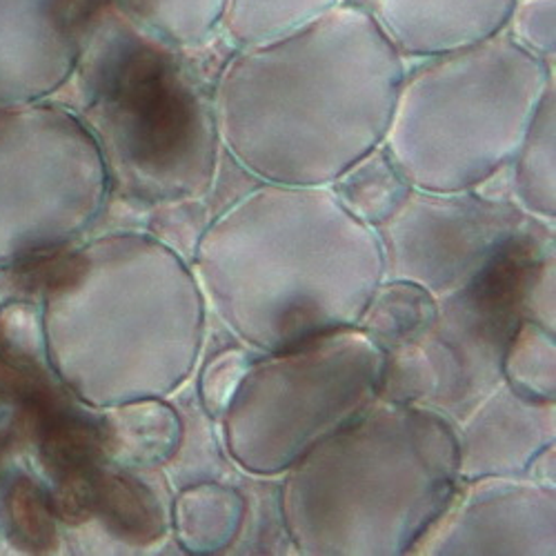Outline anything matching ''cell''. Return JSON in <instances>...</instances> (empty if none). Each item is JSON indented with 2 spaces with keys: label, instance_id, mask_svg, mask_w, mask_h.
I'll list each match as a JSON object with an SVG mask.
<instances>
[{
  "label": "cell",
  "instance_id": "obj_2",
  "mask_svg": "<svg viewBox=\"0 0 556 556\" xmlns=\"http://www.w3.org/2000/svg\"><path fill=\"white\" fill-rule=\"evenodd\" d=\"M192 269L225 330L269 354L354 328L383 281V252L330 185L258 182L214 216Z\"/></svg>",
  "mask_w": 556,
  "mask_h": 556
},
{
  "label": "cell",
  "instance_id": "obj_4",
  "mask_svg": "<svg viewBox=\"0 0 556 556\" xmlns=\"http://www.w3.org/2000/svg\"><path fill=\"white\" fill-rule=\"evenodd\" d=\"M235 50L223 34L176 48L99 0L80 48L94 91L89 134L141 205L210 194L223 150L214 87Z\"/></svg>",
  "mask_w": 556,
  "mask_h": 556
},
{
  "label": "cell",
  "instance_id": "obj_25",
  "mask_svg": "<svg viewBox=\"0 0 556 556\" xmlns=\"http://www.w3.org/2000/svg\"><path fill=\"white\" fill-rule=\"evenodd\" d=\"M521 50L554 70L556 0H515L503 29Z\"/></svg>",
  "mask_w": 556,
  "mask_h": 556
},
{
  "label": "cell",
  "instance_id": "obj_14",
  "mask_svg": "<svg viewBox=\"0 0 556 556\" xmlns=\"http://www.w3.org/2000/svg\"><path fill=\"white\" fill-rule=\"evenodd\" d=\"M110 463L127 456L123 468L165 470L185 437V414L167 399L127 401L118 419L103 416Z\"/></svg>",
  "mask_w": 556,
  "mask_h": 556
},
{
  "label": "cell",
  "instance_id": "obj_27",
  "mask_svg": "<svg viewBox=\"0 0 556 556\" xmlns=\"http://www.w3.org/2000/svg\"><path fill=\"white\" fill-rule=\"evenodd\" d=\"M554 443L543 447L532 460L530 466L526 470V477L528 481H534V483H541V485H556V472H554Z\"/></svg>",
  "mask_w": 556,
  "mask_h": 556
},
{
  "label": "cell",
  "instance_id": "obj_9",
  "mask_svg": "<svg viewBox=\"0 0 556 556\" xmlns=\"http://www.w3.org/2000/svg\"><path fill=\"white\" fill-rule=\"evenodd\" d=\"M412 554L556 556V490L528 479L458 481Z\"/></svg>",
  "mask_w": 556,
  "mask_h": 556
},
{
  "label": "cell",
  "instance_id": "obj_18",
  "mask_svg": "<svg viewBox=\"0 0 556 556\" xmlns=\"http://www.w3.org/2000/svg\"><path fill=\"white\" fill-rule=\"evenodd\" d=\"M343 0H229L220 34L231 48H256L326 16Z\"/></svg>",
  "mask_w": 556,
  "mask_h": 556
},
{
  "label": "cell",
  "instance_id": "obj_6",
  "mask_svg": "<svg viewBox=\"0 0 556 556\" xmlns=\"http://www.w3.org/2000/svg\"><path fill=\"white\" fill-rule=\"evenodd\" d=\"M386 354L356 328L258 354L225 409L220 445L250 477L286 475L381 399Z\"/></svg>",
  "mask_w": 556,
  "mask_h": 556
},
{
  "label": "cell",
  "instance_id": "obj_1",
  "mask_svg": "<svg viewBox=\"0 0 556 556\" xmlns=\"http://www.w3.org/2000/svg\"><path fill=\"white\" fill-rule=\"evenodd\" d=\"M405 61L363 8L235 50L214 105L223 150L263 182L328 188L383 146Z\"/></svg>",
  "mask_w": 556,
  "mask_h": 556
},
{
  "label": "cell",
  "instance_id": "obj_10",
  "mask_svg": "<svg viewBox=\"0 0 556 556\" xmlns=\"http://www.w3.org/2000/svg\"><path fill=\"white\" fill-rule=\"evenodd\" d=\"M556 434L554 401H532L498 383L456 424L458 479H523L530 460Z\"/></svg>",
  "mask_w": 556,
  "mask_h": 556
},
{
  "label": "cell",
  "instance_id": "obj_11",
  "mask_svg": "<svg viewBox=\"0 0 556 556\" xmlns=\"http://www.w3.org/2000/svg\"><path fill=\"white\" fill-rule=\"evenodd\" d=\"M515 0H365L363 10L375 18L399 56L432 59L472 48L507 25Z\"/></svg>",
  "mask_w": 556,
  "mask_h": 556
},
{
  "label": "cell",
  "instance_id": "obj_22",
  "mask_svg": "<svg viewBox=\"0 0 556 556\" xmlns=\"http://www.w3.org/2000/svg\"><path fill=\"white\" fill-rule=\"evenodd\" d=\"M5 521L21 549L42 554L56 547L59 532L52 498L25 477L16 479L8 490Z\"/></svg>",
  "mask_w": 556,
  "mask_h": 556
},
{
  "label": "cell",
  "instance_id": "obj_24",
  "mask_svg": "<svg viewBox=\"0 0 556 556\" xmlns=\"http://www.w3.org/2000/svg\"><path fill=\"white\" fill-rule=\"evenodd\" d=\"M212 220L214 212L207 197L178 199L154 205L148 218V229L156 241L192 265L197 245Z\"/></svg>",
  "mask_w": 556,
  "mask_h": 556
},
{
  "label": "cell",
  "instance_id": "obj_15",
  "mask_svg": "<svg viewBox=\"0 0 556 556\" xmlns=\"http://www.w3.org/2000/svg\"><path fill=\"white\" fill-rule=\"evenodd\" d=\"M513 203L528 216L554 225L556 218V91L554 80L534 112L513 159Z\"/></svg>",
  "mask_w": 556,
  "mask_h": 556
},
{
  "label": "cell",
  "instance_id": "obj_12",
  "mask_svg": "<svg viewBox=\"0 0 556 556\" xmlns=\"http://www.w3.org/2000/svg\"><path fill=\"white\" fill-rule=\"evenodd\" d=\"M99 0H0V36H14L45 85L78 63L83 38Z\"/></svg>",
  "mask_w": 556,
  "mask_h": 556
},
{
  "label": "cell",
  "instance_id": "obj_5",
  "mask_svg": "<svg viewBox=\"0 0 556 556\" xmlns=\"http://www.w3.org/2000/svg\"><path fill=\"white\" fill-rule=\"evenodd\" d=\"M552 80L505 31L409 61L383 148L414 190H475L513 163Z\"/></svg>",
  "mask_w": 556,
  "mask_h": 556
},
{
  "label": "cell",
  "instance_id": "obj_16",
  "mask_svg": "<svg viewBox=\"0 0 556 556\" xmlns=\"http://www.w3.org/2000/svg\"><path fill=\"white\" fill-rule=\"evenodd\" d=\"M439 299L412 281H383L367 301L356 330L363 332L383 354L394 352L430 328Z\"/></svg>",
  "mask_w": 556,
  "mask_h": 556
},
{
  "label": "cell",
  "instance_id": "obj_21",
  "mask_svg": "<svg viewBox=\"0 0 556 556\" xmlns=\"http://www.w3.org/2000/svg\"><path fill=\"white\" fill-rule=\"evenodd\" d=\"M89 265V254L65 243L38 245L23 254L14 269L12 283L25 294L42 299L67 296L85 276Z\"/></svg>",
  "mask_w": 556,
  "mask_h": 556
},
{
  "label": "cell",
  "instance_id": "obj_28",
  "mask_svg": "<svg viewBox=\"0 0 556 556\" xmlns=\"http://www.w3.org/2000/svg\"><path fill=\"white\" fill-rule=\"evenodd\" d=\"M343 3H352V5H358V8H363L365 0H343Z\"/></svg>",
  "mask_w": 556,
  "mask_h": 556
},
{
  "label": "cell",
  "instance_id": "obj_17",
  "mask_svg": "<svg viewBox=\"0 0 556 556\" xmlns=\"http://www.w3.org/2000/svg\"><path fill=\"white\" fill-rule=\"evenodd\" d=\"M339 203L363 225H386L412 192L383 146L358 159L332 185Z\"/></svg>",
  "mask_w": 556,
  "mask_h": 556
},
{
  "label": "cell",
  "instance_id": "obj_8",
  "mask_svg": "<svg viewBox=\"0 0 556 556\" xmlns=\"http://www.w3.org/2000/svg\"><path fill=\"white\" fill-rule=\"evenodd\" d=\"M532 216L513 201H488L475 190L407 194L377 237L383 278L412 281L437 299L475 283Z\"/></svg>",
  "mask_w": 556,
  "mask_h": 556
},
{
  "label": "cell",
  "instance_id": "obj_26",
  "mask_svg": "<svg viewBox=\"0 0 556 556\" xmlns=\"http://www.w3.org/2000/svg\"><path fill=\"white\" fill-rule=\"evenodd\" d=\"M526 314L528 320L541 323L543 328L552 330L556 328L554 320V258H549L536 278L532 281L528 296H526Z\"/></svg>",
  "mask_w": 556,
  "mask_h": 556
},
{
  "label": "cell",
  "instance_id": "obj_7",
  "mask_svg": "<svg viewBox=\"0 0 556 556\" xmlns=\"http://www.w3.org/2000/svg\"><path fill=\"white\" fill-rule=\"evenodd\" d=\"M554 258V225L530 218L475 283L439 299L430 328L386 354L381 399L424 405L454 426L503 381L501 365L526 296Z\"/></svg>",
  "mask_w": 556,
  "mask_h": 556
},
{
  "label": "cell",
  "instance_id": "obj_19",
  "mask_svg": "<svg viewBox=\"0 0 556 556\" xmlns=\"http://www.w3.org/2000/svg\"><path fill=\"white\" fill-rule=\"evenodd\" d=\"M134 25L176 45L201 48L220 34L229 0H110Z\"/></svg>",
  "mask_w": 556,
  "mask_h": 556
},
{
  "label": "cell",
  "instance_id": "obj_20",
  "mask_svg": "<svg viewBox=\"0 0 556 556\" xmlns=\"http://www.w3.org/2000/svg\"><path fill=\"white\" fill-rule=\"evenodd\" d=\"M503 383L532 401L556 399V339L541 323L521 320L501 365Z\"/></svg>",
  "mask_w": 556,
  "mask_h": 556
},
{
  "label": "cell",
  "instance_id": "obj_23",
  "mask_svg": "<svg viewBox=\"0 0 556 556\" xmlns=\"http://www.w3.org/2000/svg\"><path fill=\"white\" fill-rule=\"evenodd\" d=\"M256 356L258 352L237 341L212 352L203 363L197 379V403L212 424L223 419Z\"/></svg>",
  "mask_w": 556,
  "mask_h": 556
},
{
  "label": "cell",
  "instance_id": "obj_3",
  "mask_svg": "<svg viewBox=\"0 0 556 556\" xmlns=\"http://www.w3.org/2000/svg\"><path fill=\"white\" fill-rule=\"evenodd\" d=\"M278 501L296 554H412L458 488L456 426L377 399L283 475Z\"/></svg>",
  "mask_w": 556,
  "mask_h": 556
},
{
  "label": "cell",
  "instance_id": "obj_13",
  "mask_svg": "<svg viewBox=\"0 0 556 556\" xmlns=\"http://www.w3.org/2000/svg\"><path fill=\"white\" fill-rule=\"evenodd\" d=\"M248 519V496L223 481H194L172 496V539L185 554H223L239 543Z\"/></svg>",
  "mask_w": 556,
  "mask_h": 556
}]
</instances>
